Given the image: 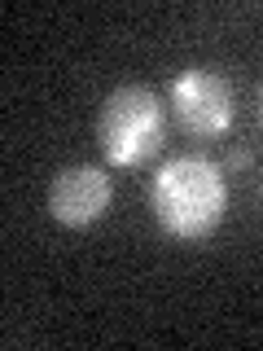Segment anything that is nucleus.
<instances>
[{
    "label": "nucleus",
    "instance_id": "1",
    "mask_svg": "<svg viewBox=\"0 0 263 351\" xmlns=\"http://www.w3.org/2000/svg\"><path fill=\"white\" fill-rule=\"evenodd\" d=\"M145 202L171 241H206L228 215L224 167L206 154H171L149 176Z\"/></svg>",
    "mask_w": 263,
    "mask_h": 351
},
{
    "label": "nucleus",
    "instance_id": "2",
    "mask_svg": "<svg viewBox=\"0 0 263 351\" xmlns=\"http://www.w3.org/2000/svg\"><path fill=\"white\" fill-rule=\"evenodd\" d=\"M167 101L149 84H118L97 110V145L118 171H136L167 145Z\"/></svg>",
    "mask_w": 263,
    "mask_h": 351
},
{
    "label": "nucleus",
    "instance_id": "3",
    "mask_svg": "<svg viewBox=\"0 0 263 351\" xmlns=\"http://www.w3.org/2000/svg\"><path fill=\"white\" fill-rule=\"evenodd\" d=\"M167 106L189 136L219 141L237 123V88L215 66H184L167 88Z\"/></svg>",
    "mask_w": 263,
    "mask_h": 351
},
{
    "label": "nucleus",
    "instance_id": "4",
    "mask_svg": "<svg viewBox=\"0 0 263 351\" xmlns=\"http://www.w3.org/2000/svg\"><path fill=\"white\" fill-rule=\"evenodd\" d=\"M44 202L62 228H92L97 219H105L110 202H114V180L97 162H71V167L53 171Z\"/></svg>",
    "mask_w": 263,
    "mask_h": 351
},
{
    "label": "nucleus",
    "instance_id": "5",
    "mask_svg": "<svg viewBox=\"0 0 263 351\" xmlns=\"http://www.w3.org/2000/svg\"><path fill=\"white\" fill-rule=\"evenodd\" d=\"M250 162H255V154H250L246 145H237L233 154H228V167H233V171H246V167H250Z\"/></svg>",
    "mask_w": 263,
    "mask_h": 351
},
{
    "label": "nucleus",
    "instance_id": "6",
    "mask_svg": "<svg viewBox=\"0 0 263 351\" xmlns=\"http://www.w3.org/2000/svg\"><path fill=\"white\" fill-rule=\"evenodd\" d=\"M259 128H263V84H259Z\"/></svg>",
    "mask_w": 263,
    "mask_h": 351
}]
</instances>
